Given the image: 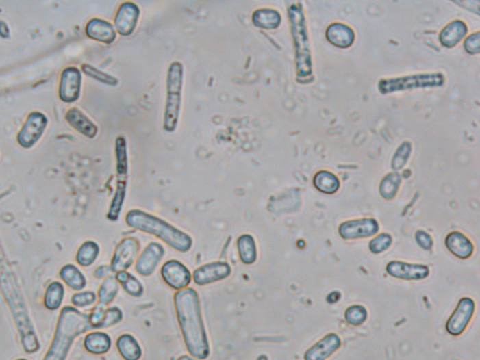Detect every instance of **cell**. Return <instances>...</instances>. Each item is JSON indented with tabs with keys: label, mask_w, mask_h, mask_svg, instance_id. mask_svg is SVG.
Listing matches in <instances>:
<instances>
[{
	"label": "cell",
	"mask_w": 480,
	"mask_h": 360,
	"mask_svg": "<svg viewBox=\"0 0 480 360\" xmlns=\"http://www.w3.org/2000/svg\"><path fill=\"white\" fill-rule=\"evenodd\" d=\"M140 16V10L131 2H125L119 7L115 18V29L121 36H129L136 29Z\"/></svg>",
	"instance_id": "14"
},
{
	"label": "cell",
	"mask_w": 480,
	"mask_h": 360,
	"mask_svg": "<svg viewBox=\"0 0 480 360\" xmlns=\"http://www.w3.org/2000/svg\"><path fill=\"white\" fill-rule=\"evenodd\" d=\"M85 347L91 354L101 355L108 353L111 348V339L103 332H94L86 336Z\"/></svg>",
	"instance_id": "25"
},
{
	"label": "cell",
	"mask_w": 480,
	"mask_h": 360,
	"mask_svg": "<svg viewBox=\"0 0 480 360\" xmlns=\"http://www.w3.org/2000/svg\"><path fill=\"white\" fill-rule=\"evenodd\" d=\"M257 360H268V357L265 356V355H262V356L259 357Z\"/></svg>",
	"instance_id": "42"
},
{
	"label": "cell",
	"mask_w": 480,
	"mask_h": 360,
	"mask_svg": "<svg viewBox=\"0 0 480 360\" xmlns=\"http://www.w3.org/2000/svg\"><path fill=\"white\" fill-rule=\"evenodd\" d=\"M66 118L68 119V123L76 129L84 136L93 138L98 133L97 126L90 120L88 116L84 115L77 108H73L68 111Z\"/></svg>",
	"instance_id": "20"
},
{
	"label": "cell",
	"mask_w": 480,
	"mask_h": 360,
	"mask_svg": "<svg viewBox=\"0 0 480 360\" xmlns=\"http://www.w3.org/2000/svg\"><path fill=\"white\" fill-rule=\"evenodd\" d=\"M63 272H64L63 279L71 287L75 289V290H81L85 287L86 279L77 268L73 266H68L63 270Z\"/></svg>",
	"instance_id": "32"
},
{
	"label": "cell",
	"mask_w": 480,
	"mask_h": 360,
	"mask_svg": "<svg viewBox=\"0 0 480 360\" xmlns=\"http://www.w3.org/2000/svg\"><path fill=\"white\" fill-rule=\"evenodd\" d=\"M99 253H100V248H99V246L96 244L95 242H86L85 244L81 247L79 252H78V263L84 266V267L92 265V263L95 262V260L97 259Z\"/></svg>",
	"instance_id": "30"
},
{
	"label": "cell",
	"mask_w": 480,
	"mask_h": 360,
	"mask_svg": "<svg viewBox=\"0 0 480 360\" xmlns=\"http://www.w3.org/2000/svg\"><path fill=\"white\" fill-rule=\"evenodd\" d=\"M140 250V243L134 237H127L121 240L116 247L112 259L111 268L113 272L126 271L131 267Z\"/></svg>",
	"instance_id": "8"
},
{
	"label": "cell",
	"mask_w": 480,
	"mask_h": 360,
	"mask_svg": "<svg viewBox=\"0 0 480 360\" xmlns=\"http://www.w3.org/2000/svg\"><path fill=\"white\" fill-rule=\"evenodd\" d=\"M444 245L449 253L459 259H467L474 253V244L471 240L458 231L449 233L444 240Z\"/></svg>",
	"instance_id": "17"
},
{
	"label": "cell",
	"mask_w": 480,
	"mask_h": 360,
	"mask_svg": "<svg viewBox=\"0 0 480 360\" xmlns=\"http://www.w3.org/2000/svg\"><path fill=\"white\" fill-rule=\"evenodd\" d=\"M467 27L462 21H453L444 27L440 34L441 44L446 47H453L466 36Z\"/></svg>",
	"instance_id": "21"
},
{
	"label": "cell",
	"mask_w": 480,
	"mask_h": 360,
	"mask_svg": "<svg viewBox=\"0 0 480 360\" xmlns=\"http://www.w3.org/2000/svg\"><path fill=\"white\" fill-rule=\"evenodd\" d=\"M164 248L160 243H149L137 259L136 265L137 272L144 277L152 275L164 258Z\"/></svg>",
	"instance_id": "12"
},
{
	"label": "cell",
	"mask_w": 480,
	"mask_h": 360,
	"mask_svg": "<svg viewBox=\"0 0 480 360\" xmlns=\"http://www.w3.org/2000/svg\"><path fill=\"white\" fill-rule=\"evenodd\" d=\"M464 48L469 54H479L480 50L479 32L467 38L464 42Z\"/></svg>",
	"instance_id": "40"
},
{
	"label": "cell",
	"mask_w": 480,
	"mask_h": 360,
	"mask_svg": "<svg viewBox=\"0 0 480 360\" xmlns=\"http://www.w3.org/2000/svg\"><path fill=\"white\" fill-rule=\"evenodd\" d=\"M327 38L330 44L340 48L351 47L355 34L349 27L340 23H334L327 30Z\"/></svg>",
	"instance_id": "19"
},
{
	"label": "cell",
	"mask_w": 480,
	"mask_h": 360,
	"mask_svg": "<svg viewBox=\"0 0 480 360\" xmlns=\"http://www.w3.org/2000/svg\"><path fill=\"white\" fill-rule=\"evenodd\" d=\"M476 304L473 299L462 298L459 299L455 311L449 317L446 324V329L452 336H459L464 333L470 321L473 318Z\"/></svg>",
	"instance_id": "6"
},
{
	"label": "cell",
	"mask_w": 480,
	"mask_h": 360,
	"mask_svg": "<svg viewBox=\"0 0 480 360\" xmlns=\"http://www.w3.org/2000/svg\"><path fill=\"white\" fill-rule=\"evenodd\" d=\"M408 146V144H403L397 151V153H396L392 162L393 169L400 170L405 166L406 162H407L409 154H410V146Z\"/></svg>",
	"instance_id": "37"
},
{
	"label": "cell",
	"mask_w": 480,
	"mask_h": 360,
	"mask_svg": "<svg viewBox=\"0 0 480 360\" xmlns=\"http://www.w3.org/2000/svg\"><path fill=\"white\" fill-rule=\"evenodd\" d=\"M118 290L119 283L115 276L106 278L101 285L100 292H99L100 304H103L104 306L110 304L118 295Z\"/></svg>",
	"instance_id": "28"
},
{
	"label": "cell",
	"mask_w": 480,
	"mask_h": 360,
	"mask_svg": "<svg viewBox=\"0 0 480 360\" xmlns=\"http://www.w3.org/2000/svg\"><path fill=\"white\" fill-rule=\"evenodd\" d=\"M238 250L241 262L245 265H251L257 259L255 240L251 235H242L238 237Z\"/></svg>",
	"instance_id": "24"
},
{
	"label": "cell",
	"mask_w": 480,
	"mask_h": 360,
	"mask_svg": "<svg viewBox=\"0 0 480 360\" xmlns=\"http://www.w3.org/2000/svg\"><path fill=\"white\" fill-rule=\"evenodd\" d=\"M82 76L78 68H66L60 82V98L67 103H72L79 98Z\"/></svg>",
	"instance_id": "16"
},
{
	"label": "cell",
	"mask_w": 480,
	"mask_h": 360,
	"mask_svg": "<svg viewBox=\"0 0 480 360\" xmlns=\"http://www.w3.org/2000/svg\"><path fill=\"white\" fill-rule=\"evenodd\" d=\"M386 270L391 277L406 281H420L430 275V268L422 263H410L403 261H391Z\"/></svg>",
	"instance_id": "9"
},
{
	"label": "cell",
	"mask_w": 480,
	"mask_h": 360,
	"mask_svg": "<svg viewBox=\"0 0 480 360\" xmlns=\"http://www.w3.org/2000/svg\"><path fill=\"white\" fill-rule=\"evenodd\" d=\"M393 238L388 233H382L378 235L377 237L372 238L370 242L369 248L370 252L375 255H379L386 252L392 245Z\"/></svg>",
	"instance_id": "34"
},
{
	"label": "cell",
	"mask_w": 480,
	"mask_h": 360,
	"mask_svg": "<svg viewBox=\"0 0 480 360\" xmlns=\"http://www.w3.org/2000/svg\"><path fill=\"white\" fill-rule=\"evenodd\" d=\"M443 83L444 77L442 75H418L381 81L379 90L382 93H388L408 88L439 87Z\"/></svg>",
	"instance_id": "5"
},
{
	"label": "cell",
	"mask_w": 480,
	"mask_h": 360,
	"mask_svg": "<svg viewBox=\"0 0 480 360\" xmlns=\"http://www.w3.org/2000/svg\"><path fill=\"white\" fill-rule=\"evenodd\" d=\"M174 301L177 320L188 351L195 359H207L210 356V344L197 291L192 288L183 289L175 295Z\"/></svg>",
	"instance_id": "1"
},
{
	"label": "cell",
	"mask_w": 480,
	"mask_h": 360,
	"mask_svg": "<svg viewBox=\"0 0 480 360\" xmlns=\"http://www.w3.org/2000/svg\"><path fill=\"white\" fill-rule=\"evenodd\" d=\"M251 20L255 27L268 30L277 29L281 22L280 14L275 10L268 9V8L256 10L253 12Z\"/></svg>",
	"instance_id": "22"
},
{
	"label": "cell",
	"mask_w": 480,
	"mask_h": 360,
	"mask_svg": "<svg viewBox=\"0 0 480 360\" xmlns=\"http://www.w3.org/2000/svg\"><path fill=\"white\" fill-rule=\"evenodd\" d=\"M401 177L398 173L388 174L380 185V194L383 198L392 199L397 194L400 188Z\"/></svg>",
	"instance_id": "29"
},
{
	"label": "cell",
	"mask_w": 480,
	"mask_h": 360,
	"mask_svg": "<svg viewBox=\"0 0 480 360\" xmlns=\"http://www.w3.org/2000/svg\"><path fill=\"white\" fill-rule=\"evenodd\" d=\"M340 292H332L330 293L329 296H327V301L329 303H336L340 300Z\"/></svg>",
	"instance_id": "41"
},
{
	"label": "cell",
	"mask_w": 480,
	"mask_h": 360,
	"mask_svg": "<svg viewBox=\"0 0 480 360\" xmlns=\"http://www.w3.org/2000/svg\"><path fill=\"white\" fill-rule=\"evenodd\" d=\"M19 360H25V359H19Z\"/></svg>",
	"instance_id": "43"
},
{
	"label": "cell",
	"mask_w": 480,
	"mask_h": 360,
	"mask_svg": "<svg viewBox=\"0 0 480 360\" xmlns=\"http://www.w3.org/2000/svg\"><path fill=\"white\" fill-rule=\"evenodd\" d=\"M229 263L225 262H214L202 266L192 274V279L198 285H207L216 281L225 280L231 274Z\"/></svg>",
	"instance_id": "11"
},
{
	"label": "cell",
	"mask_w": 480,
	"mask_h": 360,
	"mask_svg": "<svg viewBox=\"0 0 480 360\" xmlns=\"http://www.w3.org/2000/svg\"><path fill=\"white\" fill-rule=\"evenodd\" d=\"M123 319V313L118 307H111L108 310H106L104 314L103 322L101 324V328H108V326H114L118 324Z\"/></svg>",
	"instance_id": "36"
},
{
	"label": "cell",
	"mask_w": 480,
	"mask_h": 360,
	"mask_svg": "<svg viewBox=\"0 0 480 360\" xmlns=\"http://www.w3.org/2000/svg\"><path fill=\"white\" fill-rule=\"evenodd\" d=\"M116 174L118 189L110 207L108 217L112 220L118 219L123 203L125 201L127 179H128V152L125 137L118 136L116 140Z\"/></svg>",
	"instance_id": "4"
},
{
	"label": "cell",
	"mask_w": 480,
	"mask_h": 360,
	"mask_svg": "<svg viewBox=\"0 0 480 360\" xmlns=\"http://www.w3.org/2000/svg\"><path fill=\"white\" fill-rule=\"evenodd\" d=\"M73 303L76 306L86 307L92 305L96 301L95 294L92 292H84L81 294H77L73 296Z\"/></svg>",
	"instance_id": "39"
},
{
	"label": "cell",
	"mask_w": 480,
	"mask_h": 360,
	"mask_svg": "<svg viewBox=\"0 0 480 360\" xmlns=\"http://www.w3.org/2000/svg\"><path fill=\"white\" fill-rule=\"evenodd\" d=\"M379 224L372 218L348 220L339 227V235L345 240L373 237L379 232Z\"/></svg>",
	"instance_id": "7"
},
{
	"label": "cell",
	"mask_w": 480,
	"mask_h": 360,
	"mask_svg": "<svg viewBox=\"0 0 480 360\" xmlns=\"http://www.w3.org/2000/svg\"><path fill=\"white\" fill-rule=\"evenodd\" d=\"M165 283L176 290H183L190 285L192 274L182 263L177 260L167 261L161 270Z\"/></svg>",
	"instance_id": "10"
},
{
	"label": "cell",
	"mask_w": 480,
	"mask_h": 360,
	"mask_svg": "<svg viewBox=\"0 0 480 360\" xmlns=\"http://www.w3.org/2000/svg\"><path fill=\"white\" fill-rule=\"evenodd\" d=\"M126 224L129 227L159 237L174 250L180 253L189 252L192 246V238L172 224L140 209L127 213Z\"/></svg>",
	"instance_id": "2"
},
{
	"label": "cell",
	"mask_w": 480,
	"mask_h": 360,
	"mask_svg": "<svg viewBox=\"0 0 480 360\" xmlns=\"http://www.w3.org/2000/svg\"><path fill=\"white\" fill-rule=\"evenodd\" d=\"M314 185L323 194H333L339 190L340 181L334 174L320 171L314 176Z\"/></svg>",
	"instance_id": "26"
},
{
	"label": "cell",
	"mask_w": 480,
	"mask_h": 360,
	"mask_svg": "<svg viewBox=\"0 0 480 360\" xmlns=\"http://www.w3.org/2000/svg\"><path fill=\"white\" fill-rule=\"evenodd\" d=\"M416 242L421 248L425 250H431L433 247V240L429 233L424 230L416 231Z\"/></svg>",
	"instance_id": "38"
},
{
	"label": "cell",
	"mask_w": 480,
	"mask_h": 360,
	"mask_svg": "<svg viewBox=\"0 0 480 360\" xmlns=\"http://www.w3.org/2000/svg\"><path fill=\"white\" fill-rule=\"evenodd\" d=\"M82 70L86 75L90 76L93 79L97 80L99 82L104 83V85L111 86V87L118 86V80L116 77L108 75V73L101 72V70L93 67V66L83 65Z\"/></svg>",
	"instance_id": "33"
},
{
	"label": "cell",
	"mask_w": 480,
	"mask_h": 360,
	"mask_svg": "<svg viewBox=\"0 0 480 360\" xmlns=\"http://www.w3.org/2000/svg\"><path fill=\"white\" fill-rule=\"evenodd\" d=\"M86 35L91 39L110 44L115 42L116 31L113 25L101 19H92L86 27Z\"/></svg>",
	"instance_id": "18"
},
{
	"label": "cell",
	"mask_w": 480,
	"mask_h": 360,
	"mask_svg": "<svg viewBox=\"0 0 480 360\" xmlns=\"http://www.w3.org/2000/svg\"><path fill=\"white\" fill-rule=\"evenodd\" d=\"M184 68L181 63L174 62L169 66L166 77V101H165L164 129L173 133L179 125L181 109Z\"/></svg>",
	"instance_id": "3"
},
{
	"label": "cell",
	"mask_w": 480,
	"mask_h": 360,
	"mask_svg": "<svg viewBox=\"0 0 480 360\" xmlns=\"http://www.w3.org/2000/svg\"><path fill=\"white\" fill-rule=\"evenodd\" d=\"M345 321L351 326H360L368 319V311L364 306L353 305L348 307L344 313Z\"/></svg>",
	"instance_id": "31"
},
{
	"label": "cell",
	"mask_w": 480,
	"mask_h": 360,
	"mask_svg": "<svg viewBox=\"0 0 480 360\" xmlns=\"http://www.w3.org/2000/svg\"><path fill=\"white\" fill-rule=\"evenodd\" d=\"M119 354L125 360H139L142 356V350L138 342L134 336L124 334L116 342Z\"/></svg>",
	"instance_id": "23"
},
{
	"label": "cell",
	"mask_w": 480,
	"mask_h": 360,
	"mask_svg": "<svg viewBox=\"0 0 480 360\" xmlns=\"http://www.w3.org/2000/svg\"><path fill=\"white\" fill-rule=\"evenodd\" d=\"M63 296V287L60 283H55L50 285L48 288L47 298H45V305L51 310L58 309L61 304Z\"/></svg>",
	"instance_id": "35"
},
{
	"label": "cell",
	"mask_w": 480,
	"mask_h": 360,
	"mask_svg": "<svg viewBox=\"0 0 480 360\" xmlns=\"http://www.w3.org/2000/svg\"><path fill=\"white\" fill-rule=\"evenodd\" d=\"M116 278L123 287L124 291L129 296L140 298L143 295V285L138 279L134 277L133 274L127 272V271H121V272L116 274Z\"/></svg>",
	"instance_id": "27"
},
{
	"label": "cell",
	"mask_w": 480,
	"mask_h": 360,
	"mask_svg": "<svg viewBox=\"0 0 480 360\" xmlns=\"http://www.w3.org/2000/svg\"><path fill=\"white\" fill-rule=\"evenodd\" d=\"M342 346V341L336 333H329L307 350L305 360H327L337 352Z\"/></svg>",
	"instance_id": "15"
},
{
	"label": "cell",
	"mask_w": 480,
	"mask_h": 360,
	"mask_svg": "<svg viewBox=\"0 0 480 360\" xmlns=\"http://www.w3.org/2000/svg\"><path fill=\"white\" fill-rule=\"evenodd\" d=\"M47 119L42 113H32L25 121L19 133L18 142L25 148H30L36 143L47 127Z\"/></svg>",
	"instance_id": "13"
}]
</instances>
